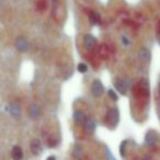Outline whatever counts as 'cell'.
<instances>
[{"label":"cell","mask_w":160,"mask_h":160,"mask_svg":"<svg viewBox=\"0 0 160 160\" xmlns=\"http://www.w3.org/2000/svg\"><path fill=\"white\" fill-rule=\"evenodd\" d=\"M107 120H108V124L110 125L111 128H114V127L118 125V120H120V113H118V110L115 109V108H112L108 111V115H107Z\"/></svg>","instance_id":"1"},{"label":"cell","mask_w":160,"mask_h":160,"mask_svg":"<svg viewBox=\"0 0 160 160\" xmlns=\"http://www.w3.org/2000/svg\"><path fill=\"white\" fill-rule=\"evenodd\" d=\"M91 92L93 94V97L96 98H99L103 94L104 92V87H103L102 82H101L100 80H94L93 82H92L91 86Z\"/></svg>","instance_id":"2"},{"label":"cell","mask_w":160,"mask_h":160,"mask_svg":"<svg viewBox=\"0 0 160 160\" xmlns=\"http://www.w3.org/2000/svg\"><path fill=\"white\" fill-rule=\"evenodd\" d=\"M114 87H115V89L118 90L121 94H126L127 90H128V88H129V85L125 80L118 79L114 81Z\"/></svg>","instance_id":"3"},{"label":"cell","mask_w":160,"mask_h":160,"mask_svg":"<svg viewBox=\"0 0 160 160\" xmlns=\"http://www.w3.org/2000/svg\"><path fill=\"white\" fill-rule=\"evenodd\" d=\"M17 48L21 53H25L29 48V42L24 36H19L17 38Z\"/></svg>","instance_id":"4"},{"label":"cell","mask_w":160,"mask_h":160,"mask_svg":"<svg viewBox=\"0 0 160 160\" xmlns=\"http://www.w3.org/2000/svg\"><path fill=\"white\" fill-rule=\"evenodd\" d=\"M96 43H97L96 38H94V36L91 35V34H87V35L83 38V46H85V48L88 49V51L93 48Z\"/></svg>","instance_id":"5"},{"label":"cell","mask_w":160,"mask_h":160,"mask_svg":"<svg viewBox=\"0 0 160 160\" xmlns=\"http://www.w3.org/2000/svg\"><path fill=\"white\" fill-rule=\"evenodd\" d=\"M157 134L155 133L153 131H150L146 134V137H145V142L148 146H153V145L157 142Z\"/></svg>","instance_id":"6"},{"label":"cell","mask_w":160,"mask_h":160,"mask_svg":"<svg viewBox=\"0 0 160 160\" xmlns=\"http://www.w3.org/2000/svg\"><path fill=\"white\" fill-rule=\"evenodd\" d=\"M29 115L31 116L33 120H36V118H40L41 115V109L38 104H32L29 109Z\"/></svg>","instance_id":"7"},{"label":"cell","mask_w":160,"mask_h":160,"mask_svg":"<svg viewBox=\"0 0 160 160\" xmlns=\"http://www.w3.org/2000/svg\"><path fill=\"white\" fill-rule=\"evenodd\" d=\"M43 150V147H42V144L38 139H34L32 140L31 142V151L34 153V155H38L41 153Z\"/></svg>","instance_id":"8"},{"label":"cell","mask_w":160,"mask_h":160,"mask_svg":"<svg viewBox=\"0 0 160 160\" xmlns=\"http://www.w3.org/2000/svg\"><path fill=\"white\" fill-rule=\"evenodd\" d=\"M73 120H75V122L77 123V124L79 125H82L86 123V121H87V118H86L85 113L81 111H76L75 113H73Z\"/></svg>","instance_id":"9"},{"label":"cell","mask_w":160,"mask_h":160,"mask_svg":"<svg viewBox=\"0 0 160 160\" xmlns=\"http://www.w3.org/2000/svg\"><path fill=\"white\" fill-rule=\"evenodd\" d=\"M9 112H10V114H11V115L13 116V118H18L19 116H20V114H21L20 105H19L18 103H12V104H10Z\"/></svg>","instance_id":"10"},{"label":"cell","mask_w":160,"mask_h":160,"mask_svg":"<svg viewBox=\"0 0 160 160\" xmlns=\"http://www.w3.org/2000/svg\"><path fill=\"white\" fill-rule=\"evenodd\" d=\"M139 57H140V59H142V62H150L151 55H150V52H149V49H147L146 47H142V48L140 49V52H139Z\"/></svg>","instance_id":"11"},{"label":"cell","mask_w":160,"mask_h":160,"mask_svg":"<svg viewBox=\"0 0 160 160\" xmlns=\"http://www.w3.org/2000/svg\"><path fill=\"white\" fill-rule=\"evenodd\" d=\"M12 158H13L14 160H21L23 157V152H22V149L20 148L19 146H14L13 149H12Z\"/></svg>","instance_id":"12"},{"label":"cell","mask_w":160,"mask_h":160,"mask_svg":"<svg viewBox=\"0 0 160 160\" xmlns=\"http://www.w3.org/2000/svg\"><path fill=\"white\" fill-rule=\"evenodd\" d=\"M85 125H86V131H87L88 133H90V134L94 133V131H96V122H94L92 118H89V120L86 121Z\"/></svg>","instance_id":"13"},{"label":"cell","mask_w":160,"mask_h":160,"mask_svg":"<svg viewBox=\"0 0 160 160\" xmlns=\"http://www.w3.org/2000/svg\"><path fill=\"white\" fill-rule=\"evenodd\" d=\"M89 21H90V23H91V24H97V23L100 21V14H99L98 12H96V11L91 12V13H90V16H89Z\"/></svg>","instance_id":"14"},{"label":"cell","mask_w":160,"mask_h":160,"mask_svg":"<svg viewBox=\"0 0 160 160\" xmlns=\"http://www.w3.org/2000/svg\"><path fill=\"white\" fill-rule=\"evenodd\" d=\"M140 89H142V91L144 92L146 96L149 94V83L146 79H142V81H140Z\"/></svg>","instance_id":"15"},{"label":"cell","mask_w":160,"mask_h":160,"mask_svg":"<svg viewBox=\"0 0 160 160\" xmlns=\"http://www.w3.org/2000/svg\"><path fill=\"white\" fill-rule=\"evenodd\" d=\"M87 70H88V67H87V65H86V64H83V62H81V64L78 65V71H79V72L85 73Z\"/></svg>","instance_id":"16"},{"label":"cell","mask_w":160,"mask_h":160,"mask_svg":"<svg viewBox=\"0 0 160 160\" xmlns=\"http://www.w3.org/2000/svg\"><path fill=\"white\" fill-rule=\"evenodd\" d=\"M108 94H109V97H110V98H111L113 101H118V97L116 96V93L113 91V90H109V91H108Z\"/></svg>","instance_id":"17"},{"label":"cell","mask_w":160,"mask_h":160,"mask_svg":"<svg viewBox=\"0 0 160 160\" xmlns=\"http://www.w3.org/2000/svg\"><path fill=\"white\" fill-rule=\"evenodd\" d=\"M79 151H81V149H80L79 146H76L75 147V150H73V156H75L76 158H79Z\"/></svg>","instance_id":"18"},{"label":"cell","mask_w":160,"mask_h":160,"mask_svg":"<svg viewBox=\"0 0 160 160\" xmlns=\"http://www.w3.org/2000/svg\"><path fill=\"white\" fill-rule=\"evenodd\" d=\"M122 41H123V44H124V45H129V41L127 40V38L123 36V38H122Z\"/></svg>","instance_id":"19"},{"label":"cell","mask_w":160,"mask_h":160,"mask_svg":"<svg viewBox=\"0 0 160 160\" xmlns=\"http://www.w3.org/2000/svg\"><path fill=\"white\" fill-rule=\"evenodd\" d=\"M47 160H56V158L54 157V156H51V157L47 158Z\"/></svg>","instance_id":"20"},{"label":"cell","mask_w":160,"mask_h":160,"mask_svg":"<svg viewBox=\"0 0 160 160\" xmlns=\"http://www.w3.org/2000/svg\"><path fill=\"white\" fill-rule=\"evenodd\" d=\"M142 160H150V159H149L148 157H145V158H142Z\"/></svg>","instance_id":"21"},{"label":"cell","mask_w":160,"mask_h":160,"mask_svg":"<svg viewBox=\"0 0 160 160\" xmlns=\"http://www.w3.org/2000/svg\"><path fill=\"white\" fill-rule=\"evenodd\" d=\"M83 160H90V159H89V158H85Z\"/></svg>","instance_id":"22"}]
</instances>
